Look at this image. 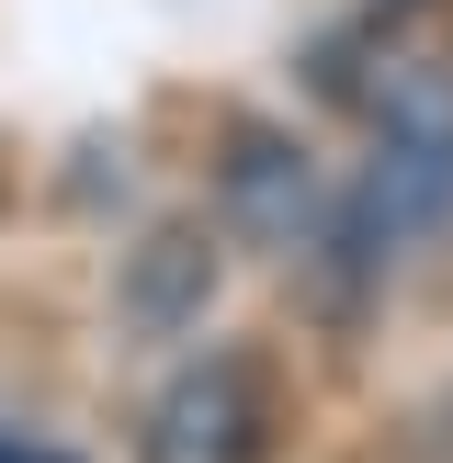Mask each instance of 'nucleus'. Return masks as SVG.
Returning a JSON list of instances; mask_svg holds the SVG:
<instances>
[{"label":"nucleus","mask_w":453,"mask_h":463,"mask_svg":"<svg viewBox=\"0 0 453 463\" xmlns=\"http://www.w3.org/2000/svg\"><path fill=\"white\" fill-rule=\"evenodd\" d=\"M362 125H374V158H362V215L408 249L453 238V80H430L419 57H385L374 102H362Z\"/></svg>","instance_id":"f257e3e1"},{"label":"nucleus","mask_w":453,"mask_h":463,"mask_svg":"<svg viewBox=\"0 0 453 463\" xmlns=\"http://www.w3.org/2000/svg\"><path fill=\"white\" fill-rule=\"evenodd\" d=\"M284 452V362L261 339H216L159 384L136 463H272Z\"/></svg>","instance_id":"f03ea898"},{"label":"nucleus","mask_w":453,"mask_h":463,"mask_svg":"<svg viewBox=\"0 0 453 463\" xmlns=\"http://www.w3.org/2000/svg\"><path fill=\"white\" fill-rule=\"evenodd\" d=\"M329 170H317V147L294 125H238L216 147V203L204 215L226 226V238L249 249V260H294V249L329 226Z\"/></svg>","instance_id":"7ed1b4c3"},{"label":"nucleus","mask_w":453,"mask_h":463,"mask_svg":"<svg viewBox=\"0 0 453 463\" xmlns=\"http://www.w3.org/2000/svg\"><path fill=\"white\" fill-rule=\"evenodd\" d=\"M226 226H204V215H148L125 238V260H113V317H125L136 339H181V328H204V306L226 294Z\"/></svg>","instance_id":"20e7f679"},{"label":"nucleus","mask_w":453,"mask_h":463,"mask_svg":"<svg viewBox=\"0 0 453 463\" xmlns=\"http://www.w3.org/2000/svg\"><path fill=\"white\" fill-rule=\"evenodd\" d=\"M0 463H68V452H34V441H0Z\"/></svg>","instance_id":"39448f33"}]
</instances>
